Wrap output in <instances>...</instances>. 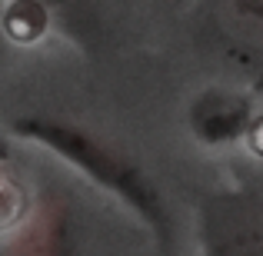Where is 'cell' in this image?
<instances>
[{"mask_svg": "<svg viewBox=\"0 0 263 256\" xmlns=\"http://www.w3.org/2000/svg\"><path fill=\"white\" fill-rule=\"evenodd\" d=\"M4 4H0V53H4V47H7V27H4Z\"/></svg>", "mask_w": 263, "mask_h": 256, "instance_id": "obj_6", "label": "cell"}, {"mask_svg": "<svg viewBox=\"0 0 263 256\" xmlns=\"http://www.w3.org/2000/svg\"><path fill=\"white\" fill-rule=\"evenodd\" d=\"M217 20L230 44L263 57V0H220Z\"/></svg>", "mask_w": 263, "mask_h": 256, "instance_id": "obj_2", "label": "cell"}, {"mask_svg": "<svg viewBox=\"0 0 263 256\" xmlns=\"http://www.w3.org/2000/svg\"><path fill=\"white\" fill-rule=\"evenodd\" d=\"M24 133H33V136H40V140H47L50 147H57L67 160L80 163V167L87 173H93L100 183H107V186H114L117 193H123V196H127L137 210H143L147 216H160V206H157V196L147 186V180L130 167V163H123L117 153H110L100 143H93L90 136L64 127V123H30V127L24 123Z\"/></svg>", "mask_w": 263, "mask_h": 256, "instance_id": "obj_1", "label": "cell"}, {"mask_svg": "<svg viewBox=\"0 0 263 256\" xmlns=\"http://www.w3.org/2000/svg\"><path fill=\"white\" fill-rule=\"evenodd\" d=\"M193 123H197V133H203L206 140H230L247 123V103L223 93L203 96L193 110Z\"/></svg>", "mask_w": 263, "mask_h": 256, "instance_id": "obj_3", "label": "cell"}, {"mask_svg": "<svg viewBox=\"0 0 263 256\" xmlns=\"http://www.w3.org/2000/svg\"><path fill=\"white\" fill-rule=\"evenodd\" d=\"M24 213V193L10 176H0V230H7L10 223H17Z\"/></svg>", "mask_w": 263, "mask_h": 256, "instance_id": "obj_5", "label": "cell"}, {"mask_svg": "<svg viewBox=\"0 0 263 256\" xmlns=\"http://www.w3.org/2000/svg\"><path fill=\"white\" fill-rule=\"evenodd\" d=\"M4 27L10 40H33L47 27V10L40 0H17L10 10L4 13Z\"/></svg>", "mask_w": 263, "mask_h": 256, "instance_id": "obj_4", "label": "cell"}]
</instances>
